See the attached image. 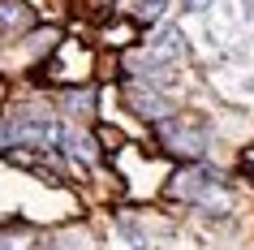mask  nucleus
<instances>
[{"label":"nucleus","mask_w":254,"mask_h":250,"mask_svg":"<svg viewBox=\"0 0 254 250\" xmlns=\"http://www.w3.org/2000/svg\"><path fill=\"white\" fill-rule=\"evenodd\" d=\"M164 194L177 198V203H194L198 211H211V220H224L228 216V181L207 164H181V168L168 177Z\"/></svg>","instance_id":"nucleus-1"},{"label":"nucleus","mask_w":254,"mask_h":250,"mask_svg":"<svg viewBox=\"0 0 254 250\" xmlns=\"http://www.w3.org/2000/svg\"><path fill=\"white\" fill-rule=\"evenodd\" d=\"M155 138L181 164H202V156L211 151V130L202 125V117H168V121H160Z\"/></svg>","instance_id":"nucleus-2"},{"label":"nucleus","mask_w":254,"mask_h":250,"mask_svg":"<svg viewBox=\"0 0 254 250\" xmlns=\"http://www.w3.org/2000/svg\"><path fill=\"white\" fill-rule=\"evenodd\" d=\"M125 104L134 108L138 117L147 121H164L173 108H168V95L155 91V86H142V82H125Z\"/></svg>","instance_id":"nucleus-3"},{"label":"nucleus","mask_w":254,"mask_h":250,"mask_svg":"<svg viewBox=\"0 0 254 250\" xmlns=\"http://www.w3.org/2000/svg\"><path fill=\"white\" fill-rule=\"evenodd\" d=\"M35 30V9L26 0H0V35H26Z\"/></svg>","instance_id":"nucleus-4"},{"label":"nucleus","mask_w":254,"mask_h":250,"mask_svg":"<svg viewBox=\"0 0 254 250\" xmlns=\"http://www.w3.org/2000/svg\"><path fill=\"white\" fill-rule=\"evenodd\" d=\"M151 61H160V65H177L181 56H186V39H181V30L177 26H160L155 43H151Z\"/></svg>","instance_id":"nucleus-5"},{"label":"nucleus","mask_w":254,"mask_h":250,"mask_svg":"<svg viewBox=\"0 0 254 250\" xmlns=\"http://www.w3.org/2000/svg\"><path fill=\"white\" fill-rule=\"evenodd\" d=\"M95 99H99L95 86H69V91L61 95V108H65L69 117H91V112H95Z\"/></svg>","instance_id":"nucleus-6"},{"label":"nucleus","mask_w":254,"mask_h":250,"mask_svg":"<svg viewBox=\"0 0 254 250\" xmlns=\"http://www.w3.org/2000/svg\"><path fill=\"white\" fill-rule=\"evenodd\" d=\"M168 9V0H134L129 4V22L134 26H147V22H160V13Z\"/></svg>","instance_id":"nucleus-7"},{"label":"nucleus","mask_w":254,"mask_h":250,"mask_svg":"<svg viewBox=\"0 0 254 250\" xmlns=\"http://www.w3.org/2000/svg\"><path fill=\"white\" fill-rule=\"evenodd\" d=\"M202 9H211V0H186V13H202Z\"/></svg>","instance_id":"nucleus-8"},{"label":"nucleus","mask_w":254,"mask_h":250,"mask_svg":"<svg viewBox=\"0 0 254 250\" xmlns=\"http://www.w3.org/2000/svg\"><path fill=\"white\" fill-rule=\"evenodd\" d=\"M0 250H26L22 242H13V237H0Z\"/></svg>","instance_id":"nucleus-9"},{"label":"nucleus","mask_w":254,"mask_h":250,"mask_svg":"<svg viewBox=\"0 0 254 250\" xmlns=\"http://www.w3.org/2000/svg\"><path fill=\"white\" fill-rule=\"evenodd\" d=\"M0 104H4V86H0Z\"/></svg>","instance_id":"nucleus-10"}]
</instances>
